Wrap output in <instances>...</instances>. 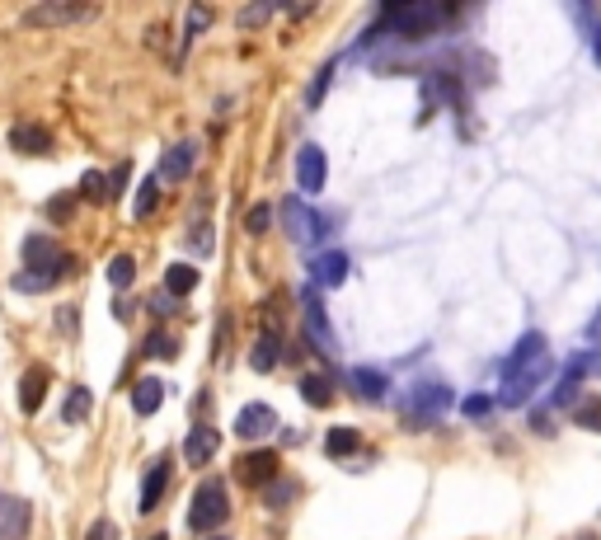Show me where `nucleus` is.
Instances as JSON below:
<instances>
[{
	"label": "nucleus",
	"mask_w": 601,
	"mask_h": 540,
	"mask_svg": "<svg viewBox=\"0 0 601 540\" xmlns=\"http://www.w3.org/2000/svg\"><path fill=\"white\" fill-rule=\"evenodd\" d=\"M292 498H296V484H292V479H282V484L273 479V484H268V503H273V508H282V503H292Z\"/></svg>",
	"instance_id": "obj_34"
},
{
	"label": "nucleus",
	"mask_w": 601,
	"mask_h": 540,
	"mask_svg": "<svg viewBox=\"0 0 601 540\" xmlns=\"http://www.w3.org/2000/svg\"><path fill=\"white\" fill-rule=\"evenodd\" d=\"M146 357H179V343H174L170 334H160V329H155L151 339H146Z\"/></svg>",
	"instance_id": "obj_33"
},
{
	"label": "nucleus",
	"mask_w": 601,
	"mask_h": 540,
	"mask_svg": "<svg viewBox=\"0 0 601 540\" xmlns=\"http://www.w3.org/2000/svg\"><path fill=\"white\" fill-rule=\"evenodd\" d=\"M324 179H329V155H324L320 146L310 141V146H301V151H296V184H301V193H306V198H315V193L324 188Z\"/></svg>",
	"instance_id": "obj_9"
},
{
	"label": "nucleus",
	"mask_w": 601,
	"mask_h": 540,
	"mask_svg": "<svg viewBox=\"0 0 601 540\" xmlns=\"http://www.w3.org/2000/svg\"><path fill=\"white\" fill-rule=\"evenodd\" d=\"M57 324H62V329H66V334H76V310H71V306H66V310H62V315H57Z\"/></svg>",
	"instance_id": "obj_41"
},
{
	"label": "nucleus",
	"mask_w": 601,
	"mask_h": 540,
	"mask_svg": "<svg viewBox=\"0 0 601 540\" xmlns=\"http://www.w3.org/2000/svg\"><path fill=\"white\" fill-rule=\"evenodd\" d=\"M151 310H155V315H165V310H174V296H165V292H160V296H155V301H151Z\"/></svg>",
	"instance_id": "obj_42"
},
{
	"label": "nucleus",
	"mask_w": 601,
	"mask_h": 540,
	"mask_svg": "<svg viewBox=\"0 0 601 540\" xmlns=\"http://www.w3.org/2000/svg\"><path fill=\"white\" fill-rule=\"evenodd\" d=\"M71 254L57 249V240H47V235H29L24 240V263H29V273H52V268H62Z\"/></svg>",
	"instance_id": "obj_13"
},
{
	"label": "nucleus",
	"mask_w": 601,
	"mask_h": 540,
	"mask_svg": "<svg viewBox=\"0 0 601 540\" xmlns=\"http://www.w3.org/2000/svg\"><path fill=\"white\" fill-rule=\"evenodd\" d=\"M221 451V432L212 428V423H198V428L188 432V442H184V461L188 465H207Z\"/></svg>",
	"instance_id": "obj_16"
},
{
	"label": "nucleus",
	"mask_w": 601,
	"mask_h": 540,
	"mask_svg": "<svg viewBox=\"0 0 601 540\" xmlns=\"http://www.w3.org/2000/svg\"><path fill=\"white\" fill-rule=\"evenodd\" d=\"M94 15H99V5H90V0H80V5H71V0H43V5L24 10L19 24L24 29H62V24H80V19H94Z\"/></svg>",
	"instance_id": "obj_5"
},
{
	"label": "nucleus",
	"mask_w": 601,
	"mask_h": 540,
	"mask_svg": "<svg viewBox=\"0 0 601 540\" xmlns=\"http://www.w3.org/2000/svg\"><path fill=\"white\" fill-rule=\"evenodd\" d=\"M193 165H198V146H193V141H179V146H170V151L160 155V174H155V179L184 184L188 174H193Z\"/></svg>",
	"instance_id": "obj_12"
},
{
	"label": "nucleus",
	"mask_w": 601,
	"mask_h": 540,
	"mask_svg": "<svg viewBox=\"0 0 601 540\" xmlns=\"http://www.w3.org/2000/svg\"><path fill=\"white\" fill-rule=\"evenodd\" d=\"M47 216H52V221H66V216H71V202H47Z\"/></svg>",
	"instance_id": "obj_40"
},
{
	"label": "nucleus",
	"mask_w": 601,
	"mask_h": 540,
	"mask_svg": "<svg viewBox=\"0 0 601 540\" xmlns=\"http://www.w3.org/2000/svg\"><path fill=\"white\" fill-rule=\"evenodd\" d=\"M207 540H226V536H207Z\"/></svg>",
	"instance_id": "obj_45"
},
{
	"label": "nucleus",
	"mask_w": 601,
	"mask_h": 540,
	"mask_svg": "<svg viewBox=\"0 0 601 540\" xmlns=\"http://www.w3.org/2000/svg\"><path fill=\"white\" fill-rule=\"evenodd\" d=\"M301 400H306L310 409H324V404L334 400V381H329V376H320V371L301 376Z\"/></svg>",
	"instance_id": "obj_22"
},
{
	"label": "nucleus",
	"mask_w": 601,
	"mask_h": 540,
	"mask_svg": "<svg viewBox=\"0 0 601 540\" xmlns=\"http://www.w3.org/2000/svg\"><path fill=\"white\" fill-rule=\"evenodd\" d=\"M494 395H465V400H461V414L465 418H475V423H484V418H489V414H494Z\"/></svg>",
	"instance_id": "obj_29"
},
{
	"label": "nucleus",
	"mask_w": 601,
	"mask_h": 540,
	"mask_svg": "<svg viewBox=\"0 0 601 540\" xmlns=\"http://www.w3.org/2000/svg\"><path fill=\"white\" fill-rule=\"evenodd\" d=\"M531 428H536V432H550V414H545V409H536V414H531Z\"/></svg>",
	"instance_id": "obj_43"
},
{
	"label": "nucleus",
	"mask_w": 601,
	"mask_h": 540,
	"mask_svg": "<svg viewBox=\"0 0 601 540\" xmlns=\"http://www.w3.org/2000/svg\"><path fill=\"white\" fill-rule=\"evenodd\" d=\"M85 540H118V526H113V522H94Z\"/></svg>",
	"instance_id": "obj_38"
},
{
	"label": "nucleus",
	"mask_w": 601,
	"mask_h": 540,
	"mask_svg": "<svg viewBox=\"0 0 601 540\" xmlns=\"http://www.w3.org/2000/svg\"><path fill=\"white\" fill-rule=\"evenodd\" d=\"M282 461H278V451H245L240 461H235V479L245 484V489H268L273 479H278Z\"/></svg>",
	"instance_id": "obj_8"
},
{
	"label": "nucleus",
	"mask_w": 601,
	"mask_h": 540,
	"mask_svg": "<svg viewBox=\"0 0 601 540\" xmlns=\"http://www.w3.org/2000/svg\"><path fill=\"white\" fill-rule=\"evenodd\" d=\"M348 390H353L357 400L381 404L390 395V376H386V371H376V367H353V371H348Z\"/></svg>",
	"instance_id": "obj_14"
},
{
	"label": "nucleus",
	"mask_w": 601,
	"mask_h": 540,
	"mask_svg": "<svg viewBox=\"0 0 601 540\" xmlns=\"http://www.w3.org/2000/svg\"><path fill=\"white\" fill-rule=\"evenodd\" d=\"M132 278H137V259H132V254H113V263H108V282L123 292V287H132Z\"/></svg>",
	"instance_id": "obj_26"
},
{
	"label": "nucleus",
	"mask_w": 601,
	"mask_h": 540,
	"mask_svg": "<svg viewBox=\"0 0 601 540\" xmlns=\"http://www.w3.org/2000/svg\"><path fill=\"white\" fill-rule=\"evenodd\" d=\"M301 320H306V339H310V348H315V353H324V357L339 353L334 324H329V315H324L320 292H315V287H310V292H301Z\"/></svg>",
	"instance_id": "obj_7"
},
{
	"label": "nucleus",
	"mask_w": 601,
	"mask_h": 540,
	"mask_svg": "<svg viewBox=\"0 0 601 540\" xmlns=\"http://www.w3.org/2000/svg\"><path fill=\"white\" fill-rule=\"evenodd\" d=\"M273 10H278V0H263V5H249V10H240V29H259V24H268V19H273Z\"/></svg>",
	"instance_id": "obj_31"
},
{
	"label": "nucleus",
	"mask_w": 601,
	"mask_h": 540,
	"mask_svg": "<svg viewBox=\"0 0 601 540\" xmlns=\"http://www.w3.org/2000/svg\"><path fill=\"white\" fill-rule=\"evenodd\" d=\"M226 517H231L226 484L221 479H202L198 489H193V503H188V531H216Z\"/></svg>",
	"instance_id": "obj_2"
},
{
	"label": "nucleus",
	"mask_w": 601,
	"mask_h": 540,
	"mask_svg": "<svg viewBox=\"0 0 601 540\" xmlns=\"http://www.w3.org/2000/svg\"><path fill=\"white\" fill-rule=\"evenodd\" d=\"M573 423L587 432H601V400H578L573 404Z\"/></svg>",
	"instance_id": "obj_28"
},
{
	"label": "nucleus",
	"mask_w": 601,
	"mask_h": 540,
	"mask_svg": "<svg viewBox=\"0 0 601 540\" xmlns=\"http://www.w3.org/2000/svg\"><path fill=\"white\" fill-rule=\"evenodd\" d=\"M47 386H52V371H47V367H29V371H24V376H19V409H24V414H38V409H43Z\"/></svg>",
	"instance_id": "obj_17"
},
{
	"label": "nucleus",
	"mask_w": 601,
	"mask_h": 540,
	"mask_svg": "<svg viewBox=\"0 0 601 540\" xmlns=\"http://www.w3.org/2000/svg\"><path fill=\"white\" fill-rule=\"evenodd\" d=\"M170 479H174V461L170 456H160V461L146 465V479H141V512H155L160 508V498H165V489H170Z\"/></svg>",
	"instance_id": "obj_11"
},
{
	"label": "nucleus",
	"mask_w": 601,
	"mask_h": 540,
	"mask_svg": "<svg viewBox=\"0 0 601 540\" xmlns=\"http://www.w3.org/2000/svg\"><path fill=\"white\" fill-rule=\"evenodd\" d=\"M151 540H165V536H151Z\"/></svg>",
	"instance_id": "obj_46"
},
{
	"label": "nucleus",
	"mask_w": 601,
	"mask_h": 540,
	"mask_svg": "<svg viewBox=\"0 0 601 540\" xmlns=\"http://www.w3.org/2000/svg\"><path fill=\"white\" fill-rule=\"evenodd\" d=\"M160 400H165V381L160 376H141L137 386H132V414H155L160 409Z\"/></svg>",
	"instance_id": "obj_19"
},
{
	"label": "nucleus",
	"mask_w": 601,
	"mask_h": 540,
	"mask_svg": "<svg viewBox=\"0 0 601 540\" xmlns=\"http://www.w3.org/2000/svg\"><path fill=\"white\" fill-rule=\"evenodd\" d=\"M193 287H198V268H193V263H170V268H165V296L179 301V296H188Z\"/></svg>",
	"instance_id": "obj_21"
},
{
	"label": "nucleus",
	"mask_w": 601,
	"mask_h": 540,
	"mask_svg": "<svg viewBox=\"0 0 601 540\" xmlns=\"http://www.w3.org/2000/svg\"><path fill=\"white\" fill-rule=\"evenodd\" d=\"M80 198L85 202H108V184H104V174L90 170L85 179H80Z\"/></svg>",
	"instance_id": "obj_32"
},
{
	"label": "nucleus",
	"mask_w": 601,
	"mask_h": 540,
	"mask_svg": "<svg viewBox=\"0 0 601 540\" xmlns=\"http://www.w3.org/2000/svg\"><path fill=\"white\" fill-rule=\"evenodd\" d=\"M587 343H592V348L601 353V310L592 315V320H587Z\"/></svg>",
	"instance_id": "obj_39"
},
{
	"label": "nucleus",
	"mask_w": 601,
	"mask_h": 540,
	"mask_svg": "<svg viewBox=\"0 0 601 540\" xmlns=\"http://www.w3.org/2000/svg\"><path fill=\"white\" fill-rule=\"evenodd\" d=\"M62 414H66V423H85V418L94 414V390L71 386V395H66V404H62Z\"/></svg>",
	"instance_id": "obj_25"
},
{
	"label": "nucleus",
	"mask_w": 601,
	"mask_h": 540,
	"mask_svg": "<svg viewBox=\"0 0 601 540\" xmlns=\"http://www.w3.org/2000/svg\"><path fill=\"white\" fill-rule=\"evenodd\" d=\"M550 367H555V357H550V339L545 334H522L517 348L508 353L503 362V381H498V404H508V409H522L531 395H536L545 381H550Z\"/></svg>",
	"instance_id": "obj_1"
},
{
	"label": "nucleus",
	"mask_w": 601,
	"mask_h": 540,
	"mask_svg": "<svg viewBox=\"0 0 601 540\" xmlns=\"http://www.w3.org/2000/svg\"><path fill=\"white\" fill-rule=\"evenodd\" d=\"M268 226H273V207H268V202H254L249 216H245V231L249 235H268Z\"/></svg>",
	"instance_id": "obj_30"
},
{
	"label": "nucleus",
	"mask_w": 601,
	"mask_h": 540,
	"mask_svg": "<svg viewBox=\"0 0 601 540\" xmlns=\"http://www.w3.org/2000/svg\"><path fill=\"white\" fill-rule=\"evenodd\" d=\"M202 24H212V10H202V5H193V10H188V38H193V33H198Z\"/></svg>",
	"instance_id": "obj_37"
},
{
	"label": "nucleus",
	"mask_w": 601,
	"mask_h": 540,
	"mask_svg": "<svg viewBox=\"0 0 601 540\" xmlns=\"http://www.w3.org/2000/svg\"><path fill=\"white\" fill-rule=\"evenodd\" d=\"M578 540H592V536H578Z\"/></svg>",
	"instance_id": "obj_47"
},
{
	"label": "nucleus",
	"mask_w": 601,
	"mask_h": 540,
	"mask_svg": "<svg viewBox=\"0 0 601 540\" xmlns=\"http://www.w3.org/2000/svg\"><path fill=\"white\" fill-rule=\"evenodd\" d=\"M329 76H334V66H324L320 76L310 80V94H306V104H310V108H315V104H320V99H324V90H329Z\"/></svg>",
	"instance_id": "obj_36"
},
{
	"label": "nucleus",
	"mask_w": 601,
	"mask_h": 540,
	"mask_svg": "<svg viewBox=\"0 0 601 540\" xmlns=\"http://www.w3.org/2000/svg\"><path fill=\"white\" fill-rule=\"evenodd\" d=\"M10 146H15L19 155H47L52 151V137H47V127H38V123H19V127H10Z\"/></svg>",
	"instance_id": "obj_18"
},
{
	"label": "nucleus",
	"mask_w": 601,
	"mask_h": 540,
	"mask_svg": "<svg viewBox=\"0 0 601 540\" xmlns=\"http://www.w3.org/2000/svg\"><path fill=\"white\" fill-rule=\"evenodd\" d=\"M282 231H287V240H296V245H320L334 226H329V216L310 212L301 198H282Z\"/></svg>",
	"instance_id": "obj_4"
},
{
	"label": "nucleus",
	"mask_w": 601,
	"mask_h": 540,
	"mask_svg": "<svg viewBox=\"0 0 601 540\" xmlns=\"http://www.w3.org/2000/svg\"><path fill=\"white\" fill-rule=\"evenodd\" d=\"M282 362V339L278 334H263L259 343H254V353H249V367L254 371H273Z\"/></svg>",
	"instance_id": "obj_24"
},
{
	"label": "nucleus",
	"mask_w": 601,
	"mask_h": 540,
	"mask_svg": "<svg viewBox=\"0 0 601 540\" xmlns=\"http://www.w3.org/2000/svg\"><path fill=\"white\" fill-rule=\"evenodd\" d=\"M437 19H442V10H437L432 0H404V5H386L381 29L400 33V38H418V33L437 29Z\"/></svg>",
	"instance_id": "obj_3"
},
{
	"label": "nucleus",
	"mask_w": 601,
	"mask_h": 540,
	"mask_svg": "<svg viewBox=\"0 0 601 540\" xmlns=\"http://www.w3.org/2000/svg\"><path fill=\"white\" fill-rule=\"evenodd\" d=\"M24 522H29V508L0 494V536H24Z\"/></svg>",
	"instance_id": "obj_23"
},
{
	"label": "nucleus",
	"mask_w": 601,
	"mask_h": 540,
	"mask_svg": "<svg viewBox=\"0 0 601 540\" xmlns=\"http://www.w3.org/2000/svg\"><path fill=\"white\" fill-rule=\"evenodd\" d=\"M592 57H597V66H601V24H597V33H592Z\"/></svg>",
	"instance_id": "obj_44"
},
{
	"label": "nucleus",
	"mask_w": 601,
	"mask_h": 540,
	"mask_svg": "<svg viewBox=\"0 0 601 540\" xmlns=\"http://www.w3.org/2000/svg\"><path fill=\"white\" fill-rule=\"evenodd\" d=\"M127 179H132V165H118V170L108 174V179H104V184H108V198H123Z\"/></svg>",
	"instance_id": "obj_35"
},
{
	"label": "nucleus",
	"mask_w": 601,
	"mask_h": 540,
	"mask_svg": "<svg viewBox=\"0 0 601 540\" xmlns=\"http://www.w3.org/2000/svg\"><path fill=\"white\" fill-rule=\"evenodd\" d=\"M278 428V414L268 409V404H245L240 418H235V432H240V442H259L268 432Z\"/></svg>",
	"instance_id": "obj_15"
},
{
	"label": "nucleus",
	"mask_w": 601,
	"mask_h": 540,
	"mask_svg": "<svg viewBox=\"0 0 601 540\" xmlns=\"http://www.w3.org/2000/svg\"><path fill=\"white\" fill-rule=\"evenodd\" d=\"M447 409H451V386L447 381H418V386L409 390V423H414V428L437 423Z\"/></svg>",
	"instance_id": "obj_6"
},
{
	"label": "nucleus",
	"mask_w": 601,
	"mask_h": 540,
	"mask_svg": "<svg viewBox=\"0 0 601 540\" xmlns=\"http://www.w3.org/2000/svg\"><path fill=\"white\" fill-rule=\"evenodd\" d=\"M155 202H160V179H146V184L137 188V202H132V216H137V221H146V216L155 212Z\"/></svg>",
	"instance_id": "obj_27"
},
{
	"label": "nucleus",
	"mask_w": 601,
	"mask_h": 540,
	"mask_svg": "<svg viewBox=\"0 0 601 540\" xmlns=\"http://www.w3.org/2000/svg\"><path fill=\"white\" fill-rule=\"evenodd\" d=\"M348 268H353V263H348V254H343V249H320V254H315V259H310V282H315V292H329V287H343V282H348Z\"/></svg>",
	"instance_id": "obj_10"
},
{
	"label": "nucleus",
	"mask_w": 601,
	"mask_h": 540,
	"mask_svg": "<svg viewBox=\"0 0 601 540\" xmlns=\"http://www.w3.org/2000/svg\"><path fill=\"white\" fill-rule=\"evenodd\" d=\"M324 451H329L334 461H348V456L362 451V432L357 428H329L324 432Z\"/></svg>",
	"instance_id": "obj_20"
}]
</instances>
